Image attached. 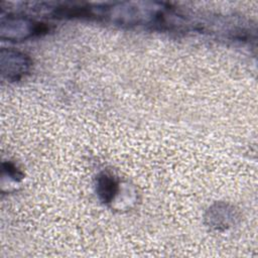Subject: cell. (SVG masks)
<instances>
[{
	"label": "cell",
	"instance_id": "obj_1",
	"mask_svg": "<svg viewBox=\"0 0 258 258\" xmlns=\"http://www.w3.org/2000/svg\"><path fill=\"white\" fill-rule=\"evenodd\" d=\"M117 191V182L113 176L103 174L98 179V192L101 199L108 203L111 202Z\"/></svg>",
	"mask_w": 258,
	"mask_h": 258
}]
</instances>
